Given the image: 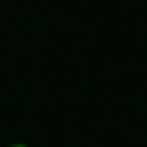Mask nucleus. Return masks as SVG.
<instances>
[{"label": "nucleus", "instance_id": "f257e3e1", "mask_svg": "<svg viewBox=\"0 0 147 147\" xmlns=\"http://www.w3.org/2000/svg\"><path fill=\"white\" fill-rule=\"evenodd\" d=\"M11 147H26V145H22V144H13Z\"/></svg>", "mask_w": 147, "mask_h": 147}]
</instances>
